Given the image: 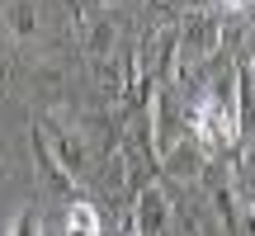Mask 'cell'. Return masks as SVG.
<instances>
[{
    "instance_id": "obj_1",
    "label": "cell",
    "mask_w": 255,
    "mask_h": 236,
    "mask_svg": "<svg viewBox=\"0 0 255 236\" xmlns=\"http://www.w3.org/2000/svg\"><path fill=\"white\" fill-rule=\"evenodd\" d=\"M194 118H199V137H203V142H213V146H222V142L237 137V123H232V114L222 109L218 100H203Z\"/></svg>"
},
{
    "instance_id": "obj_2",
    "label": "cell",
    "mask_w": 255,
    "mask_h": 236,
    "mask_svg": "<svg viewBox=\"0 0 255 236\" xmlns=\"http://www.w3.org/2000/svg\"><path fill=\"white\" fill-rule=\"evenodd\" d=\"M66 236H100V213L85 199H76L71 208H66Z\"/></svg>"
},
{
    "instance_id": "obj_3",
    "label": "cell",
    "mask_w": 255,
    "mask_h": 236,
    "mask_svg": "<svg viewBox=\"0 0 255 236\" xmlns=\"http://www.w3.org/2000/svg\"><path fill=\"white\" fill-rule=\"evenodd\" d=\"M137 218H142V232H146V236H156V227H161V194H142Z\"/></svg>"
},
{
    "instance_id": "obj_4",
    "label": "cell",
    "mask_w": 255,
    "mask_h": 236,
    "mask_svg": "<svg viewBox=\"0 0 255 236\" xmlns=\"http://www.w3.org/2000/svg\"><path fill=\"white\" fill-rule=\"evenodd\" d=\"M9 236H38V218H33V213H24V218L9 227Z\"/></svg>"
},
{
    "instance_id": "obj_5",
    "label": "cell",
    "mask_w": 255,
    "mask_h": 236,
    "mask_svg": "<svg viewBox=\"0 0 255 236\" xmlns=\"http://www.w3.org/2000/svg\"><path fill=\"white\" fill-rule=\"evenodd\" d=\"M222 5H232V9H237V5H246V0H222Z\"/></svg>"
}]
</instances>
